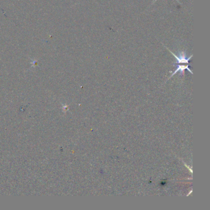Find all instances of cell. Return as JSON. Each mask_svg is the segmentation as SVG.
Masks as SVG:
<instances>
[{"instance_id": "cell-2", "label": "cell", "mask_w": 210, "mask_h": 210, "mask_svg": "<svg viewBox=\"0 0 210 210\" xmlns=\"http://www.w3.org/2000/svg\"><path fill=\"white\" fill-rule=\"evenodd\" d=\"M188 66H189V64H187V65H178V67L176 69V70H175L174 72L171 75V76L169 78V79L172 77L173 75H174L176 73H178V72H181V74L182 75H184V71L185 70H187L188 72H191L192 74H193V72H192V70L188 68Z\"/></svg>"}, {"instance_id": "cell-1", "label": "cell", "mask_w": 210, "mask_h": 210, "mask_svg": "<svg viewBox=\"0 0 210 210\" xmlns=\"http://www.w3.org/2000/svg\"><path fill=\"white\" fill-rule=\"evenodd\" d=\"M168 50L169 52H170L173 56L175 57V59H176V64H189V60L191 59V58L193 57V55H191L190 57H188L187 58V54H186V52L185 51H182L180 52L179 53V56H178L177 55H176L175 54H174L172 51H171V50H170L167 47H166L164 45H163Z\"/></svg>"}, {"instance_id": "cell-3", "label": "cell", "mask_w": 210, "mask_h": 210, "mask_svg": "<svg viewBox=\"0 0 210 210\" xmlns=\"http://www.w3.org/2000/svg\"><path fill=\"white\" fill-rule=\"evenodd\" d=\"M157 0H155V1L153 2V3H155V2H157ZM176 1H177V2H178L179 3V4H181V2L179 1V0H176Z\"/></svg>"}]
</instances>
